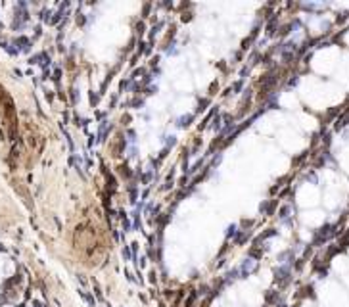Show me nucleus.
<instances>
[{"instance_id": "f257e3e1", "label": "nucleus", "mask_w": 349, "mask_h": 307, "mask_svg": "<svg viewBox=\"0 0 349 307\" xmlns=\"http://www.w3.org/2000/svg\"><path fill=\"white\" fill-rule=\"evenodd\" d=\"M334 234V228H332L330 225H326V227H322L319 232H316V236H315V246H319V244H322V242H326L328 238Z\"/></svg>"}, {"instance_id": "f03ea898", "label": "nucleus", "mask_w": 349, "mask_h": 307, "mask_svg": "<svg viewBox=\"0 0 349 307\" xmlns=\"http://www.w3.org/2000/svg\"><path fill=\"white\" fill-rule=\"evenodd\" d=\"M255 269H257V261H253V259H246V261H244V265H242L238 271H240L242 277H248V274H251Z\"/></svg>"}, {"instance_id": "7ed1b4c3", "label": "nucleus", "mask_w": 349, "mask_h": 307, "mask_svg": "<svg viewBox=\"0 0 349 307\" xmlns=\"http://www.w3.org/2000/svg\"><path fill=\"white\" fill-rule=\"evenodd\" d=\"M288 277H290V269L288 267H282L276 271V282H288Z\"/></svg>"}, {"instance_id": "20e7f679", "label": "nucleus", "mask_w": 349, "mask_h": 307, "mask_svg": "<svg viewBox=\"0 0 349 307\" xmlns=\"http://www.w3.org/2000/svg\"><path fill=\"white\" fill-rule=\"evenodd\" d=\"M192 121H194V115H192V113H188V115H182V117L179 119V123H176V125H179L180 129H186V127H190V123H192Z\"/></svg>"}, {"instance_id": "39448f33", "label": "nucleus", "mask_w": 349, "mask_h": 307, "mask_svg": "<svg viewBox=\"0 0 349 307\" xmlns=\"http://www.w3.org/2000/svg\"><path fill=\"white\" fill-rule=\"evenodd\" d=\"M81 296H83V298H85V299L88 301V305H90V307H96V299L92 298V296H88L86 292H83V290H81Z\"/></svg>"}, {"instance_id": "423d86ee", "label": "nucleus", "mask_w": 349, "mask_h": 307, "mask_svg": "<svg viewBox=\"0 0 349 307\" xmlns=\"http://www.w3.org/2000/svg\"><path fill=\"white\" fill-rule=\"evenodd\" d=\"M196 298H198V294H196V292H192V294H190V298L186 299L184 307H194V303H196Z\"/></svg>"}, {"instance_id": "0eeeda50", "label": "nucleus", "mask_w": 349, "mask_h": 307, "mask_svg": "<svg viewBox=\"0 0 349 307\" xmlns=\"http://www.w3.org/2000/svg\"><path fill=\"white\" fill-rule=\"evenodd\" d=\"M242 85H244V81H238V83H234V85L230 86V90H228V92H234V94H238V92L242 90Z\"/></svg>"}, {"instance_id": "6e6552de", "label": "nucleus", "mask_w": 349, "mask_h": 307, "mask_svg": "<svg viewBox=\"0 0 349 307\" xmlns=\"http://www.w3.org/2000/svg\"><path fill=\"white\" fill-rule=\"evenodd\" d=\"M238 274H240V271H238V269H232V271H230V273H228V274H226V280H225V282H230V280H234V278H238Z\"/></svg>"}, {"instance_id": "1a4fd4ad", "label": "nucleus", "mask_w": 349, "mask_h": 307, "mask_svg": "<svg viewBox=\"0 0 349 307\" xmlns=\"http://www.w3.org/2000/svg\"><path fill=\"white\" fill-rule=\"evenodd\" d=\"M161 27H163V21H159L157 25H154V27H152V31H150V39H154V35H157Z\"/></svg>"}, {"instance_id": "9d476101", "label": "nucleus", "mask_w": 349, "mask_h": 307, "mask_svg": "<svg viewBox=\"0 0 349 307\" xmlns=\"http://www.w3.org/2000/svg\"><path fill=\"white\" fill-rule=\"evenodd\" d=\"M207 106H209V98H204V100H200V108H198V111H205Z\"/></svg>"}, {"instance_id": "9b49d317", "label": "nucleus", "mask_w": 349, "mask_h": 307, "mask_svg": "<svg viewBox=\"0 0 349 307\" xmlns=\"http://www.w3.org/2000/svg\"><path fill=\"white\" fill-rule=\"evenodd\" d=\"M42 58H44V61H48V64H50V58H46V54H42ZM39 60H40V54L35 56V58H31V64H36Z\"/></svg>"}, {"instance_id": "f8f14e48", "label": "nucleus", "mask_w": 349, "mask_h": 307, "mask_svg": "<svg viewBox=\"0 0 349 307\" xmlns=\"http://www.w3.org/2000/svg\"><path fill=\"white\" fill-rule=\"evenodd\" d=\"M288 213H290V207L286 205V207H282V209H280V217H282V219H286V217H288Z\"/></svg>"}, {"instance_id": "ddd939ff", "label": "nucleus", "mask_w": 349, "mask_h": 307, "mask_svg": "<svg viewBox=\"0 0 349 307\" xmlns=\"http://www.w3.org/2000/svg\"><path fill=\"white\" fill-rule=\"evenodd\" d=\"M129 228H131V223H129V219L125 217L123 219V232H129Z\"/></svg>"}, {"instance_id": "4468645a", "label": "nucleus", "mask_w": 349, "mask_h": 307, "mask_svg": "<svg viewBox=\"0 0 349 307\" xmlns=\"http://www.w3.org/2000/svg\"><path fill=\"white\" fill-rule=\"evenodd\" d=\"M236 234V225H232V227H228V232H226V236L230 238V236H234Z\"/></svg>"}, {"instance_id": "2eb2a0df", "label": "nucleus", "mask_w": 349, "mask_h": 307, "mask_svg": "<svg viewBox=\"0 0 349 307\" xmlns=\"http://www.w3.org/2000/svg\"><path fill=\"white\" fill-rule=\"evenodd\" d=\"M131 202L132 204L136 202V188H134V186H131Z\"/></svg>"}, {"instance_id": "dca6fc26", "label": "nucleus", "mask_w": 349, "mask_h": 307, "mask_svg": "<svg viewBox=\"0 0 349 307\" xmlns=\"http://www.w3.org/2000/svg\"><path fill=\"white\" fill-rule=\"evenodd\" d=\"M123 257L127 259V261H129V259H131V252H129V248H127V246L123 248Z\"/></svg>"}, {"instance_id": "f3484780", "label": "nucleus", "mask_w": 349, "mask_h": 307, "mask_svg": "<svg viewBox=\"0 0 349 307\" xmlns=\"http://www.w3.org/2000/svg\"><path fill=\"white\" fill-rule=\"evenodd\" d=\"M94 292H96V296H98V299H102V292H100V288H98L96 282H94Z\"/></svg>"}, {"instance_id": "a211bd4d", "label": "nucleus", "mask_w": 349, "mask_h": 307, "mask_svg": "<svg viewBox=\"0 0 349 307\" xmlns=\"http://www.w3.org/2000/svg\"><path fill=\"white\" fill-rule=\"evenodd\" d=\"M136 29H138V33H140V35H142V33H144V23H142V21H140V23L136 25Z\"/></svg>"}, {"instance_id": "6ab92c4d", "label": "nucleus", "mask_w": 349, "mask_h": 307, "mask_svg": "<svg viewBox=\"0 0 349 307\" xmlns=\"http://www.w3.org/2000/svg\"><path fill=\"white\" fill-rule=\"evenodd\" d=\"M125 277H127L129 280H131V282H134V277H132V274H131V273H129V271H125Z\"/></svg>"}, {"instance_id": "aec40b11", "label": "nucleus", "mask_w": 349, "mask_h": 307, "mask_svg": "<svg viewBox=\"0 0 349 307\" xmlns=\"http://www.w3.org/2000/svg\"><path fill=\"white\" fill-rule=\"evenodd\" d=\"M150 277H152V278H150V280H152V282L155 284V282H157V277H155V273H150Z\"/></svg>"}, {"instance_id": "412c9836", "label": "nucleus", "mask_w": 349, "mask_h": 307, "mask_svg": "<svg viewBox=\"0 0 349 307\" xmlns=\"http://www.w3.org/2000/svg\"><path fill=\"white\" fill-rule=\"evenodd\" d=\"M148 12H150V4H146V6H144V17L148 15Z\"/></svg>"}]
</instances>
